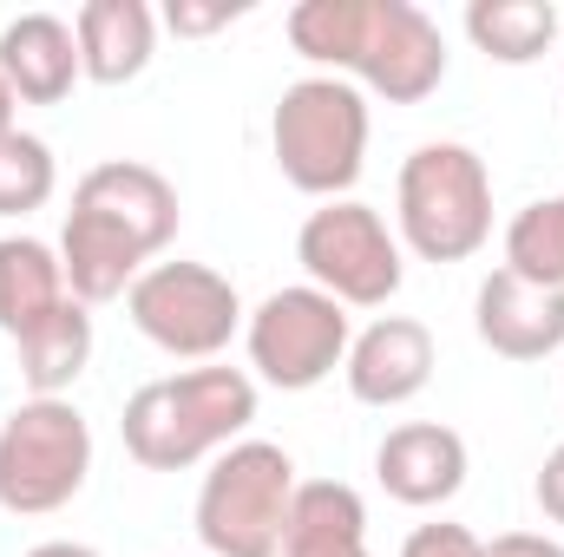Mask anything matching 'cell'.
I'll return each instance as SVG.
<instances>
[{
    "mask_svg": "<svg viewBox=\"0 0 564 557\" xmlns=\"http://www.w3.org/2000/svg\"><path fill=\"white\" fill-rule=\"evenodd\" d=\"M282 26L308 66L388 106H421L446 79V33L414 0H302Z\"/></svg>",
    "mask_w": 564,
    "mask_h": 557,
    "instance_id": "cell-1",
    "label": "cell"
},
{
    "mask_svg": "<svg viewBox=\"0 0 564 557\" xmlns=\"http://www.w3.org/2000/svg\"><path fill=\"white\" fill-rule=\"evenodd\" d=\"M250 419H257V374L204 361V368L144 381L119 414V433L144 472H191L230 452L237 439H250Z\"/></svg>",
    "mask_w": 564,
    "mask_h": 557,
    "instance_id": "cell-2",
    "label": "cell"
},
{
    "mask_svg": "<svg viewBox=\"0 0 564 557\" xmlns=\"http://www.w3.org/2000/svg\"><path fill=\"white\" fill-rule=\"evenodd\" d=\"M368 92L335 79V73H308L295 86H282L276 112H270V151L276 171L302 197H348L368 171Z\"/></svg>",
    "mask_w": 564,
    "mask_h": 557,
    "instance_id": "cell-3",
    "label": "cell"
},
{
    "mask_svg": "<svg viewBox=\"0 0 564 557\" xmlns=\"http://www.w3.org/2000/svg\"><path fill=\"white\" fill-rule=\"evenodd\" d=\"M394 237L421 263H466L492 237V171L473 144L433 139L394 177Z\"/></svg>",
    "mask_w": 564,
    "mask_h": 557,
    "instance_id": "cell-4",
    "label": "cell"
},
{
    "mask_svg": "<svg viewBox=\"0 0 564 557\" xmlns=\"http://www.w3.org/2000/svg\"><path fill=\"white\" fill-rule=\"evenodd\" d=\"M295 485V459L276 439H237L230 452H217L191 512L204 557H282Z\"/></svg>",
    "mask_w": 564,
    "mask_h": 557,
    "instance_id": "cell-5",
    "label": "cell"
},
{
    "mask_svg": "<svg viewBox=\"0 0 564 557\" xmlns=\"http://www.w3.org/2000/svg\"><path fill=\"white\" fill-rule=\"evenodd\" d=\"M93 479V426L73 401H20L0 419V512H66Z\"/></svg>",
    "mask_w": 564,
    "mask_h": 557,
    "instance_id": "cell-6",
    "label": "cell"
},
{
    "mask_svg": "<svg viewBox=\"0 0 564 557\" xmlns=\"http://www.w3.org/2000/svg\"><path fill=\"white\" fill-rule=\"evenodd\" d=\"M295 263H302L308 288L335 295L341 308H388L408 282L401 237L361 197H335V204L308 210L295 230Z\"/></svg>",
    "mask_w": 564,
    "mask_h": 557,
    "instance_id": "cell-7",
    "label": "cell"
},
{
    "mask_svg": "<svg viewBox=\"0 0 564 557\" xmlns=\"http://www.w3.org/2000/svg\"><path fill=\"white\" fill-rule=\"evenodd\" d=\"M348 341H355V321L335 295L308 288V282H289L270 288L250 315H243V348H250V374L276 394H308L322 387L341 361H348Z\"/></svg>",
    "mask_w": 564,
    "mask_h": 557,
    "instance_id": "cell-8",
    "label": "cell"
},
{
    "mask_svg": "<svg viewBox=\"0 0 564 557\" xmlns=\"http://www.w3.org/2000/svg\"><path fill=\"white\" fill-rule=\"evenodd\" d=\"M126 315L144 341L171 361H217L243 335V295L210 263H151L126 288Z\"/></svg>",
    "mask_w": 564,
    "mask_h": 557,
    "instance_id": "cell-9",
    "label": "cell"
},
{
    "mask_svg": "<svg viewBox=\"0 0 564 557\" xmlns=\"http://www.w3.org/2000/svg\"><path fill=\"white\" fill-rule=\"evenodd\" d=\"M73 210L99 217L106 230H119L132 250H144L151 263L171 250L177 223H184V204H177V184L158 171V164H139V157H106L93 164L79 184H73Z\"/></svg>",
    "mask_w": 564,
    "mask_h": 557,
    "instance_id": "cell-10",
    "label": "cell"
},
{
    "mask_svg": "<svg viewBox=\"0 0 564 557\" xmlns=\"http://www.w3.org/2000/svg\"><path fill=\"white\" fill-rule=\"evenodd\" d=\"M433 368H440L433 328L414 321V315H381V321H368V328L348 341V361H341L348 394H355L361 407H408V401H421L426 381H433Z\"/></svg>",
    "mask_w": 564,
    "mask_h": 557,
    "instance_id": "cell-11",
    "label": "cell"
},
{
    "mask_svg": "<svg viewBox=\"0 0 564 557\" xmlns=\"http://www.w3.org/2000/svg\"><path fill=\"white\" fill-rule=\"evenodd\" d=\"M466 472H473V452H466V439H459L453 426H440V419H408V426H394V433L375 446V479H381V492H388L394 505H408V512L453 505L459 485H466Z\"/></svg>",
    "mask_w": 564,
    "mask_h": 557,
    "instance_id": "cell-12",
    "label": "cell"
},
{
    "mask_svg": "<svg viewBox=\"0 0 564 557\" xmlns=\"http://www.w3.org/2000/svg\"><path fill=\"white\" fill-rule=\"evenodd\" d=\"M473 335L499 361H545L564 348V288L512 276L506 263L473 295Z\"/></svg>",
    "mask_w": 564,
    "mask_h": 557,
    "instance_id": "cell-13",
    "label": "cell"
},
{
    "mask_svg": "<svg viewBox=\"0 0 564 557\" xmlns=\"http://www.w3.org/2000/svg\"><path fill=\"white\" fill-rule=\"evenodd\" d=\"M0 79L13 86L20 106H59V99H73V86L86 79L73 20H59V13H13L0 26Z\"/></svg>",
    "mask_w": 564,
    "mask_h": 557,
    "instance_id": "cell-14",
    "label": "cell"
},
{
    "mask_svg": "<svg viewBox=\"0 0 564 557\" xmlns=\"http://www.w3.org/2000/svg\"><path fill=\"white\" fill-rule=\"evenodd\" d=\"M73 40L93 86H132L158 53V13L144 0H86L73 13Z\"/></svg>",
    "mask_w": 564,
    "mask_h": 557,
    "instance_id": "cell-15",
    "label": "cell"
},
{
    "mask_svg": "<svg viewBox=\"0 0 564 557\" xmlns=\"http://www.w3.org/2000/svg\"><path fill=\"white\" fill-rule=\"evenodd\" d=\"M282 557H375L368 551V505L341 479H302L289 505Z\"/></svg>",
    "mask_w": 564,
    "mask_h": 557,
    "instance_id": "cell-16",
    "label": "cell"
},
{
    "mask_svg": "<svg viewBox=\"0 0 564 557\" xmlns=\"http://www.w3.org/2000/svg\"><path fill=\"white\" fill-rule=\"evenodd\" d=\"M73 302L66 270H59V250L40 243V237H0V335L7 341H26L46 315H59Z\"/></svg>",
    "mask_w": 564,
    "mask_h": 557,
    "instance_id": "cell-17",
    "label": "cell"
},
{
    "mask_svg": "<svg viewBox=\"0 0 564 557\" xmlns=\"http://www.w3.org/2000/svg\"><path fill=\"white\" fill-rule=\"evenodd\" d=\"M20 348V381H26V401H66L73 381L86 374L93 361V308L86 302H66L59 315H46Z\"/></svg>",
    "mask_w": 564,
    "mask_h": 557,
    "instance_id": "cell-18",
    "label": "cell"
},
{
    "mask_svg": "<svg viewBox=\"0 0 564 557\" xmlns=\"http://www.w3.org/2000/svg\"><path fill=\"white\" fill-rule=\"evenodd\" d=\"M466 40L492 66H532L558 46V7L552 0H473L466 7Z\"/></svg>",
    "mask_w": 564,
    "mask_h": 557,
    "instance_id": "cell-19",
    "label": "cell"
},
{
    "mask_svg": "<svg viewBox=\"0 0 564 557\" xmlns=\"http://www.w3.org/2000/svg\"><path fill=\"white\" fill-rule=\"evenodd\" d=\"M506 270L525 282H545V288H564V190L525 204L506 223Z\"/></svg>",
    "mask_w": 564,
    "mask_h": 557,
    "instance_id": "cell-20",
    "label": "cell"
},
{
    "mask_svg": "<svg viewBox=\"0 0 564 557\" xmlns=\"http://www.w3.org/2000/svg\"><path fill=\"white\" fill-rule=\"evenodd\" d=\"M53 190H59V157H53V144L13 125V132L0 139V217H33V210L53 204Z\"/></svg>",
    "mask_w": 564,
    "mask_h": 557,
    "instance_id": "cell-21",
    "label": "cell"
},
{
    "mask_svg": "<svg viewBox=\"0 0 564 557\" xmlns=\"http://www.w3.org/2000/svg\"><path fill=\"white\" fill-rule=\"evenodd\" d=\"M401 557H486V538H473L466 525H446L440 518V525H414Z\"/></svg>",
    "mask_w": 564,
    "mask_h": 557,
    "instance_id": "cell-22",
    "label": "cell"
},
{
    "mask_svg": "<svg viewBox=\"0 0 564 557\" xmlns=\"http://www.w3.org/2000/svg\"><path fill=\"white\" fill-rule=\"evenodd\" d=\"M250 7H230V0H217V7H204V0H171L164 7V26L177 33V40H204V33H217V26H230V20H243Z\"/></svg>",
    "mask_w": 564,
    "mask_h": 557,
    "instance_id": "cell-23",
    "label": "cell"
},
{
    "mask_svg": "<svg viewBox=\"0 0 564 557\" xmlns=\"http://www.w3.org/2000/svg\"><path fill=\"white\" fill-rule=\"evenodd\" d=\"M532 499H539V512H545L552 525H564V446L545 452V466H539V479H532Z\"/></svg>",
    "mask_w": 564,
    "mask_h": 557,
    "instance_id": "cell-24",
    "label": "cell"
},
{
    "mask_svg": "<svg viewBox=\"0 0 564 557\" xmlns=\"http://www.w3.org/2000/svg\"><path fill=\"white\" fill-rule=\"evenodd\" d=\"M486 557H564L558 538H545V532H506V538H492Z\"/></svg>",
    "mask_w": 564,
    "mask_h": 557,
    "instance_id": "cell-25",
    "label": "cell"
},
{
    "mask_svg": "<svg viewBox=\"0 0 564 557\" xmlns=\"http://www.w3.org/2000/svg\"><path fill=\"white\" fill-rule=\"evenodd\" d=\"M26 557H99L93 545H73V538H46V545H33Z\"/></svg>",
    "mask_w": 564,
    "mask_h": 557,
    "instance_id": "cell-26",
    "label": "cell"
},
{
    "mask_svg": "<svg viewBox=\"0 0 564 557\" xmlns=\"http://www.w3.org/2000/svg\"><path fill=\"white\" fill-rule=\"evenodd\" d=\"M13 106H20V99H13V86H7V79H0V139H7V132H13Z\"/></svg>",
    "mask_w": 564,
    "mask_h": 557,
    "instance_id": "cell-27",
    "label": "cell"
}]
</instances>
